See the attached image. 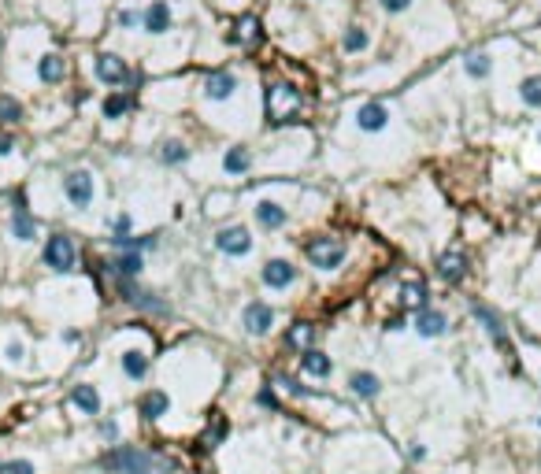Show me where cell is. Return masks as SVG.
Instances as JSON below:
<instances>
[{
  "instance_id": "1",
  "label": "cell",
  "mask_w": 541,
  "mask_h": 474,
  "mask_svg": "<svg viewBox=\"0 0 541 474\" xmlns=\"http://www.w3.org/2000/svg\"><path fill=\"white\" fill-rule=\"evenodd\" d=\"M100 467L108 474H171L174 471L163 456L137 449V445H119V441L100 456Z\"/></svg>"
},
{
  "instance_id": "2",
  "label": "cell",
  "mask_w": 541,
  "mask_h": 474,
  "mask_svg": "<svg viewBox=\"0 0 541 474\" xmlns=\"http://www.w3.org/2000/svg\"><path fill=\"white\" fill-rule=\"evenodd\" d=\"M263 104H267V126H286V123H297L304 93L297 86H289V82H267Z\"/></svg>"
},
{
  "instance_id": "3",
  "label": "cell",
  "mask_w": 541,
  "mask_h": 474,
  "mask_svg": "<svg viewBox=\"0 0 541 474\" xmlns=\"http://www.w3.org/2000/svg\"><path fill=\"white\" fill-rule=\"evenodd\" d=\"M304 256L315 271H337L348 256V245L341 237H330V234H315L304 241Z\"/></svg>"
},
{
  "instance_id": "4",
  "label": "cell",
  "mask_w": 541,
  "mask_h": 474,
  "mask_svg": "<svg viewBox=\"0 0 541 474\" xmlns=\"http://www.w3.org/2000/svg\"><path fill=\"white\" fill-rule=\"evenodd\" d=\"M41 263L49 271H56V275H71V271L78 267V245L71 234H52L45 237V249H41Z\"/></svg>"
},
{
  "instance_id": "5",
  "label": "cell",
  "mask_w": 541,
  "mask_h": 474,
  "mask_svg": "<svg viewBox=\"0 0 541 474\" xmlns=\"http://www.w3.org/2000/svg\"><path fill=\"white\" fill-rule=\"evenodd\" d=\"M15 200V208H12V219H8V234L15 237L19 245H30V241H38L41 237V223L34 219V212L26 208V197H23V189L12 197Z\"/></svg>"
},
{
  "instance_id": "6",
  "label": "cell",
  "mask_w": 541,
  "mask_h": 474,
  "mask_svg": "<svg viewBox=\"0 0 541 474\" xmlns=\"http://www.w3.org/2000/svg\"><path fill=\"white\" fill-rule=\"evenodd\" d=\"M63 197L71 200L75 208H89L93 204V197H97V178H93V171H67L63 175Z\"/></svg>"
},
{
  "instance_id": "7",
  "label": "cell",
  "mask_w": 541,
  "mask_h": 474,
  "mask_svg": "<svg viewBox=\"0 0 541 474\" xmlns=\"http://www.w3.org/2000/svg\"><path fill=\"white\" fill-rule=\"evenodd\" d=\"M93 71H97V78L104 82V86H115V89H126L134 82L130 63H126L123 56H115V52H100L97 63H93Z\"/></svg>"
},
{
  "instance_id": "8",
  "label": "cell",
  "mask_w": 541,
  "mask_h": 474,
  "mask_svg": "<svg viewBox=\"0 0 541 474\" xmlns=\"http://www.w3.org/2000/svg\"><path fill=\"white\" fill-rule=\"evenodd\" d=\"M471 315H474V323H479L482 330L493 337V345H497L504 356H516V349H512V337H508V330H504V319L493 312L490 304H471Z\"/></svg>"
},
{
  "instance_id": "9",
  "label": "cell",
  "mask_w": 541,
  "mask_h": 474,
  "mask_svg": "<svg viewBox=\"0 0 541 474\" xmlns=\"http://www.w3.org/2000/svg\"><path fill=\"white\" fill-rule=\"evenodd\" d=\"M215 249L223 252V256H230V260L249 256V252H252V234H249V226H241V223L223 226V230L215 234Z\"/></svg>"
},
{
  "instance_id": "10",
  "label": "cell",
  "mask_w": 541,
  "mask_h": 474,
  "mask_svg": "<svg viewBox=\"0 0 541 474\" xmlns=\"http://www.w3.org/2000/svg\"><path fill=\"white\" fill-rule=\"evenodd\" d=\"M274 326V308L263 304V300H249L241 312V330L249 337H267Z\"/></svg>"
},
{
  "instance_id": "11",
  "label": "cell",
  "mask_w": 541,
  "mask_h": 474,
  "mask_svg": "<svg viewBox=\"0 0 541 474\" xmlns=\"http://www.w3.org/2000/svg\"><path fill=\"white\" fill-rule=\"evenodd\" d=\"M237 75L234 71H226V67H219V71H212V75L204 78V97L212 100V104H223V100H230L234 93H237Z\"/></svg>"
},
{
  "instance_id": "12",
  "label": "cell",
  "mask_w": 541,
  "mask_h": 474,
  "mask_svg": "<svg viewBox=\"0 0 541 474\" xmlns=\"http://www.w3.org/2000/svg\"><path fill=\"white\" fill-rule=\"evenodd\" d=\"M356 126H360L363 134H378V130H386L389 126V108L382 104V100H368V104H360L356 108Z\"/></svg>"
},
{
  "instance_id": "13",
  "label": "cell",
  "mask_w": 541,
  "mask_h": 474,
  "mask_svg": "<svg viewBox=\"0 0 541 474\" xmlns=\"http://www.w3.org/2000/svg\"><path fill=\"white\" fill-rule=\"evenodd\" d=\"M260 282L267 289H289V286H297V267L289 260H267L260 271Z\"/></svg>"
},
{
  "instance_id": "14",
  "label": "cell",
  "mask_w": 541,
  "mask_h": 474,
  "mask_svg": "<svg viewBox=\"0 0 541 474\" xmlns=\"http://www.w3.org/2000/svg\"><path fill=\"white\" fill-rule=\"evenodd\" d=\"M437 275H442V282H448V286H460L467 278V252L464 249H445L442 256H437Z\"/></svg>"
},
{
  "instance_id": "15",
  "label": "cell",
  "mask_w": 541,
  "mask_h": 474,
  "mask_svg": "<svg viewBox=\"0 0 541 474\" xmlns=\"http://www.w3.org/2000/svg\"><path fill=\"white\" fill-rule=\"evenodd\" d=\"M230 41L237 49H256L263 41V23L256 15H237L234 19V30H230Z\"/></svg>"
},
{
  "instance_id": "16",
  "label": "cell",
  "mask_w": 541,
  "mask_h": 474,
  "mask_svg": "<svg viewBox=\"0 0 541 474\" xmlns=\"http://www.w3.org/2000/svg\"><path fill=\"white\" fill-rule=\"evenodd\" d=\"M171 23H174V12H171V4L167 0H152L149 8L141 12V26H145V34H167L171 30Z\"/></svg>"
},
{
  "instance_id": "17",
  "label": "cell",
  "mask_w": 541,
  "mask_h": 474,
  "mask_svg": "<svg viewBox=\"0 0 541 474\" xmlns=\"http://www.w3.org/2000/svg\"><path fill=\"white\" fill-rule=\"evenodd\" d=\"M115 278H137L145 271V252H134V249H119V256H112L104 263Z\"/></svg>"
},
{
  "instance_id": "18",
  "label": "cell",
  "mask_w": 541,
  "mask_h": 474,
  "mask_svg": "<svg viewBox=\"0 0 541 474\" xmlns=\"http://www.w3.org/2000/svg\"><path fill=\"white\" fill-rule=\"evenodd\" d=\"M297 360H300V375H308V378H330L334 375V360L319 349H304Z\"/></svg>"
},
{
  "instance_id": "19",
  "label": "cell",
  "mask_w": 541,
  "mask_h": 474,
  "mask_svg": "<svg viewBox=\"0 0 541 474\" xmlns=\"http://www.w3.org/2000/svg\"><path fill=\"white\" fill-rule=\"evenodd\" d=\"M416 330H419V337H442L445 330H448V319H445V312H437V308H419L416 312Z\"/></svg>"
},
{
  "instance_id": "20",
  "label": "cell",
  "mask_w": 541,
  "mask_h": 474,
  "mask_svg": "<svg viewBox=\"0 0 541 474\" xmlns=\"http://www.w3.org/2000/svg\"><path fill=\"white\" fill-rule=\"evenodd\" d=\"M348 393L360 397V400H374L382 393V378L374 371H352L348 375Z\"/></svg>"
},
{
  "instance_id": "21",
  "label": "cell",
  "mask_w": 541,
  "mask_h": 474,
  "mask_svg": "<svg viewBox=\"0 0 541 474\" xmlns=\"http://www.w3.org/2000/svg\"><path fill=\"white\" fill-rule=\"evenodd\" d=\"M256 223H260L263 230H282V226L289 223V212L278 200H260V204H256Z\"/></svg>"
},
{
  "instance_id": "22",
  "label": "cell",
  "mask_w": 541,
  "mask_h": 474,
  "mask_svg": "<svg viewBox=\"0 0 541 474\" xmlns=\"http://www.w3.org/2000/svg\"><path fill=\"white\" fill-rule=\"evenodd\" d=\"M38 78L45 86H60V82L67 78V60H63L60 52H45L38 60Z\"/></svg>"
},
{
  "instance_id": "23",
  "label": "cell",
  "mask_w": 541,
  "mask_h": 474,
  "mask_svg": "<svg viewBox=\"0 0 541 474\" xmlns=\"http://www.w3.org/2000/svg\"><path fill=\"white\" fill-rule=\"evenodd\" d=\"M400 308H408V312H419V308H426V300H430V289H426V282L423 278H408L405 286H400Z\"/></svg>"
},
{
  "instance_id": "24",
  "label": "cell",
  "mask_w": 541,
  "mask_h": 474,
  "mask_svg": "<svg viewBox=\"0 0 541 474\" xmlns=\"http://www.w3.org/2000/svg\"><path fill=\"white\" fill-rule=\"evenodd\" d=\"M119 367H123V375L130 382H145L152 363H149V356H145L141 349H126L123 356H119Z\"/></svg>"
},
{
  "instance_id": "25",
  "label": "cell",
  "mask_w": 541,
  "mask_h": 474,
  "mask_svg": "<svg viewBox=\"0 0 541 474\" xmlns=\"http://www.w3.org/2000/svg\"><path fill=\"white\" fill-rule=\"evenodd\" d=\"M223 171H226L230 178L249 175V171H252V149H245V145H234V149H226V156H223Z\"/></svg>"
},
{
  "instance_id": "26",
  "label": "cell",
  "mask_w": 541,
  "mask_h": 474,
  "mask_svg": "<svg viewBox=\"0 0 541 474\" xmlns=\"http://www.w3.org/2000/svg\"><path fill=\"white\" fill-rule=\"evenodd\" d=\"M167 408H171V397L163 393V389H149V393L141 397V404H137V412H141V419L156 423V419L167 415Z\"/></svg>"
},
{
  "instance_id": "27",
  "label": "cell",
  "mask_w": 541,
  "mask_h": 474,
  "mask_svg": "<svg viewBox=\"0 0 541 474\" xmlns=\"http://www.w3.org/2000/svg\"><path fill=\"white\" fill-rule=\"evenodd\" d=\"M71 404L78 408V412H86V415H100V393L93 386H89V382H78L75 389H71Z\"/></svg>"
},
{
  "instance_id": "28",
  "label": "cell",
  "mask_w": 541,
  "mask_h": 474,
  "mask_svg": "<svg viewBox=\"0 0 541 474\" xmlns=\"http://www.w3.org/2000/svg\"><path fill=\"white\" fill-rule=\"evenodd\" d=\"M311 345H315V326L304 323V319H297V323L286 330V349L304 352V349H311Z\"/></svg>"
},
{
  "instance_id": "29",
  "label": "cell",
  "mask_w": 541,
  "mask_h": 474,
  "mask_svg": "<svg viewBox=\"0 0 541 474\" xmlns=\"http://www.w3.org/2000/svg\"><path fill=\"white\" fill-rule=\"evenodd\" d=\"M156 156H160L163 167H182V163L189 160V145L178 141V138H167V141L160 145V152H156Z\"/></svg>"
},
{
  "instance_id": "30",
  "label": "cell",
  "mask_w": 541,
  "mask_h": 474,
  "mask_svg": "<svg viewBox=\"0 0 541 474\" xmlns=\"http://www.w3.org/2000/svg\"><path fill=\"white\" fill-rule=\"evenodd\" d=\"M130 108H134V97H130V93H123V89H115V93H108V97H104L100 112H104V118H112V123H115V118H123L126 112H130Z\"/></svg>"
},
{
  "instance_id": "31",
  "label": "cell",
  "mask_w": 541,
  "mask_h": 474,
  "mask_svg": "<svg viewBox=\"0 0 541 474\" xmlns=\"http://www.w3.org/2000/svg\"><path fill=\"white\" fill-rule=\"evenodd\" d=\"M23 123V104L12 93H0V126H15Z\"/></svg>"
},
{
  "instance_id": "32",
  "label": "cell",
  "mask_w": 541,
  "mask_h": 474,
  "mask_svg": "<svg viewBox=\"0 0 541 474\" xmlns=\"http://www.w3.org/2000/svg\"><path fill=\"white\" fill-rule=\"evenodd\" d=\"M341 45H345V52H348V56H356V52H368V45H371V34L363 30V26H348V30H345V41H341Z\"/></svg>"
},
{
  "instance_id": "33",
  "label": "cell",
  "mask_w": 541,
  "mask_h": 474,
  "mask_svg": "<svg viewBox=\"0 0 541 474\" xmlns=\"http://www.w3.org/2000/svg\"><path fill=\"white\" fill-rule=\"evenodd\" d=\"M519 100L527 108H541V75H530L519 82Z\"/></svg>"
},
{
  "instance_id": "34",
  "label": "cell",
  "mask_w": 541,
  "mask_h": 474,
  "mask_svg": "<svg viewBox=\"0 0 541 474\" xmlns=\"http://www.w3.org/2000/svg\"><path fill=\"white\" fill-rule=\"evenodd\" d=\"M134 308H141V312H152V315H171V304H167V300H160L156 293H149V289H141V293H137Z\"/></svg>"
},
{
  "instance_id": "35",
  "label": "cell",
  "mask_w": 541,
  "mask_h": 474,
  "mask_svg": "<svg viewBox=\"0 0 541 474\" xmlns=\"http://www.w3.org/2000/svg\"><path fill=\"white\" fill-rule=\"evenodd\" d=\"M464 71H467L471 78H479V82H482V78H490L493 63H490V56H485V52H471V56L464 60Z\"/></svg>"
},
{
  "instance_id": "36",
  "label": "cell",
  "mask_w": 541,
  "mask_h": 474,
  "mask_svg": "<svg viewBox=\"0 0 541 474\" xmlns=\"http://www.w3.org/2000/svg\"><path fill=\"white\" fill-rule=\"evenodd\" d=\"M274 382H278V389H286L289 397H323V393H315V389L300 386V382H297V378H289V375H274Z\"/></svg>"
},
{
  "instance_id": "37",
  "label": "cell",
  "mask_w": 541,
  "mask_h": 474,
  "mask_svg": "<svg viewBox=\"0 0 541 474\" xmlns=\"http://www.w3.org/2000/svg\"><path fill=\"white\" fill-rule=\"evenodd\" d=\"M256 404H260L263 412H282V400H278V393H274L271 382H267V386H260V393H256Z\"/></svg>"
},
{
  "instance_id": "38",
  "label": "cell",
  "mask_w": 541,
  "mask_h": 474,
  "mask_svg": "<svg viewBox=\"0 0 541 474\" xmlns=\"http://www.w3.org/2000/svg\"><path fill=\"white\" fill-rule=\"evenodd\" d=\"M226 430H230V426H226V419H223V415H215V426H208L204 445H219V441L226 437Z\"/></svg>"
},
{
  "instance_id": "39",
  "label": "cell",
  "mask_w": 541,
  "mask_h": 474,
  "mask_svg": "<svg viewBox=\"0 0 541 474\" xmlns=\"http://www.w3.org/2000/svg\"><path fill=\"white\" fill-rule=\"evenodd\" d=\"M0 474H38V471H34L30 460H8L0 463Z\"/></svg>"
},
{
  "instance_id": "40",
  "label": "cell",
  "mask_w": 541,
  "mask_h": 474,
  "mask_svg": "<svg viewBox=\"0 0 541 474\" xmlns=\"http://www.w3.org/2000/svg\"><path fill=\"white\" fill-rule=\"evenodd\" d=\"M130 230H134V219L130 215H119L115 223H112V241H115V237H130Z\"/></svg>"
},
{
  "instance_id": "41",
  "label": "cell",
  "mask_w": 541,
  "mask_h": 474,
  "mask_svg": "<svg viewBox=\"0 0 541 474\" xmlns=\"http://www.w3.org/2000/svg\"><path fill=\"white\" fill-rule=\"evenodd\" d=\"M115 23H119V30H134V26H141V15L137 12H119Z\"/></svg>"
},
{
  "instance_id": "42",
  "label": "cell",
  "mask_w": 541,
  "mask_h": 474,
  "mask_svg": "<svg viewBox=\"0 0 541 474\" xmlns=\"http://www.w3.org/2000/svg\"><path fill=\"white\" fill-rule=\"evenodd\" d=\"M100 437H104V441H119V423L115 419H104V423H100Z\"/></svg>"
},
{
  "instance_id": "43",
  "label": "cell",
  "mask_w": 541,
  "mask_h": 474,
  "mask_svg": "<svg viewBox=\"0 0 541 474\" xmlns=\"http://www.w3.org/2000/svg\"><path fill=\"white\" fill-rule=\"evenodd\" d=\"M230 197H208V215H223V212H230Z\"/></svg>"
},
{
  "instance_id": "44",
  "label": "cell",
  "mask_w": 541,
  "mask_h": 474,
  "mask_svg": "<svg viewBox=\"0 0 541 474\" xmlns=\"http://www.w3.org/2000/svg\"><path fill=\"white\" fill-rule=\"evenodd\" d=\"M8 363H23V356H26V349H23V341H8Z\"/></svg>"
},
{
  "instance_id": "45",
  "label": "cell",
  "mask_w": 541,
  "mask_h": 474,
  "mask_svg": "<svg viewBox=\"0 0 541 474\" xmlns=\"http://www.w3.org/2000/svg\"><path fill=\"white\" fill-rule=\"evenodd\" d=\"M378 4L386 8L389 15H397V12H408V8H411V0H378Z\"/></svg>"
},
{
  "instance_id": "46",
  "label": "cell",
  "mask_w": 541,
  "mask_h": 474,
  "mask_svg": "<svg viewBox=\"0 0 541 474\" xmlns=\"http://www.w3.org/2000/svg\"><path fill=\"white\" fill-rule=\"evenodd\" d=\"M408 460H416V463H423V460H426V445H419V441H411V445H408Z\"/></svg>"
},
{
  "instance_id": "47",
  "label": "cell",
  "mask_w": 541,
  "mask_h": 474,
  "mask_svg": "<svg viewBox=\"0 0 541 474\" xmlns=\"http://www.w3.org/2000/svg\"><path fill=\"white\" fill-rule=\"evenodd\" d=\"M12 152H15V138H12V134H0V160L12 156Z\"/></svg>"
},
{
  "instance_id": "48",
  "label": "cell",
  "mask_w": 541,
  "mask_h": 474,
  "mask_svg": "<svg viewBox=\"0 0 541 474\" xmlns=\"http://www.w3.org/2000/svg\"><path fill=\"white\" fill-rule=\"evenodd\" d=\"M386 330H393V334H397V330H405V315H393V319H386Z\"/></svg>"
},
{
  "instance_id": "49",
  "label": "cell",
  "mask_w": 541,
  "mask_h": 474,
  "mask_svg": "<svg viewBox=\"0 0 541 474\" xmlns=\"http://www.w3.org/2000/svg\"><path fill=\"white\" fill-rule=\"evenodd\" d=\"M63 341H67V345H78L82 334H78V330H63Z\"/></svg>"
},
{
  "instance_id": "50",
  "label": "cell",
  "mask_w": 541,
  "mask_h": 474,
  "mask_svg": "<svg viewBox=\"0 0 541 474\" xmlns=\"http://www.w3.org/2000/svg\"><path fill=\"white\" fill-rule=\"evenodd\" d=\"M538 145H541V126H538Z\"/></svg>"
}]
</instances>
